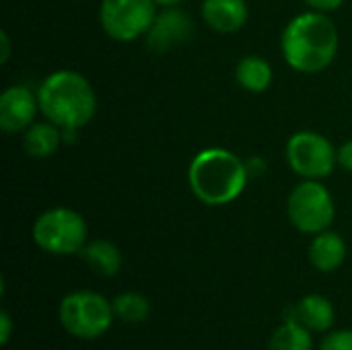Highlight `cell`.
<instances>
[{"label": "cell", "mask_w": 352, "mask_h": 350, "mask_svg": "<svg viewBox=\"0 0 352 350\" xmlns=\"http://www.w3.org/2000/svg\"><path fill=\"white\" fill-rule=\"evenodd\" d=\"M338 165L352 173V140H346L340 149H338Z\"/></svg>", "instance_id": "22"}, {"label": "cell", "mask_w": 352, "mask_h": 350, "mask_svg": "<svg viewBox=\"0 0 352 350\" xmlns=\"http://www.w3.org/2000/svg\"><path fill=\"white\" fill-rule=\"evenodd\" d=\"M33 243L52 256L80 254L89 243V225L85 217L68 206H54L43 210L31 229Z\"/></svg>", "instance_id": "4"}, {"label": "cell", "mask_w": 352, "mask_h": 350, "mask_svg": "<svg viewBox=\"0 0 352 350\" xmlns=\"http://www.w3.org/2000/svg\"><path fill=\"white\" fill-rule=\"evenodd\" d=\"M192 31H194L192 17L186 10H182L179 6H169V8H163L161 12H157L155 23L146 31L144 39L153 52L163 54V52H169L175 45L188 41L192 37Z\"/></svg>", "instance_id": "10"}, {"label": "cell", "mask_w": 352, "mask_h": 350, "mask_svg": "<svg viewBox=\"0 0 352 350\" xmlns=\"http://www.w3.org/2000/svg\"><path fill=\"white\" fill-rule=\"evenodd\" d=\"M155 17V0H101L99 4V25L103 33L120 43L144 37Z\"/></svg>", "instance_id": "8"}, {"label": "cell", "mask_w": 352, "mask_h": 350, "mask_svg": "<svg viewBox=\"0 0 352 350\" xmlns=\"http://www.w3.org/2000/svg\"><path fill=\"white\" fill-rule=\"evenodd\" d=\"M338 47L340 37L334 21L318 10H305L293 17L280 35L285 62L303 74H318L330 68Z\"/></svg>", "instance_id": "1"}, {"label": "cell", "mask_w": 352, "mask_h": 350, "mask_svg": "<svg viewBox=\"0 0 352 350\" xmlns=\"http://www.w3.org/2000/svg\"><path fill=\"white\" fill-rule=\"evenodd\" d=\"M155 2L161 8H169V6H179V2H184V0H155Z\"/></svg>", "instance_id": "24"}, {"label": "cell", "mask_w": 352, "mask_h": 350, "mask_svg": "<svg viewBox=\"0 0 352 350\" xmlns=\"http://www.w3.org/2000/svg\"><path fill=\"white\" fill-rule=\"evenodd\" d=\"M10 334H12V318L8 316L6 309H2V311H0V344H2V347L8 344Z\"/></svg>", "instance_id": "21"}, {"label": "cell", "mask_w": 352, "mask_h": 350, "mask_svg": "<svg viewBox=\"0 0 352 350\" xmlns=\"http://www.w3.org/2000/svg\"><path fill=\"white\" fill-rule=\"evenodd\" d=\"M62 142H64V130L52 124L50 120L33 122L23 132V149L33 159H47L56 155Z\"/></svg>", "instance_id": "14"}, {"label": "cell", "mask_w": 352, "mask_h": 350, "mask_svg": "<svg viewBox=\"0 0 352 350\" xmlns=\"http://www.w3.org/2000/svg\"><path fill=\"white\" fill-rule=\"evenodd\" d=\"M200 14L214 33L231 35L245 27L250 19V8L245 0H204L200 6Z\"/></svg>", "instance_id": "11"}, {"label": "cell", "mask_w": 352, "mask_h": 350, "mask_svg": "<svg viewBox=\"0 0 352 350\" xmlns=\"http://www.w3.org/2000/svg\"><path fill=\"white\" fill-rule=\"evenodd\" d=\"M62 328L78 340H97L113 324L116 314L111 301L95 291L68 293L58 307Z\"/></svg>", "instance_id": "5"}, {"label": "cell", "mask_w": 352, "mask_h": 350, "mask_svg": "<svg viewBox=\"0 0 352 350\" xmlns=\"http://www.w3.org/2000/svg\"><path fill=\"white\" fill-rule=\"evenodd\" d=\"M311 334L314 332L297 320H287L272 332L268 350H314Z\"/></svg>", "instance_id": "17"}, {"label": "cell", "mask_w": 352, "mask_h": 350, "mask_svg": "<svg viewBox=\"0 0 352 350\" xmlns=\"http://www.w3.org/2000/svg\"><path fill=\"white\" fill-rule=\"evenodd\" d=\"M320 350H352V330H334L324 340Z\"/></svg>", "instance_id": "19"}, {"label": "cell", "mask_w": 352, "mask_h": 350, "mask_svg": "<svg viewBox=\"0 0 352 350\" xmlns=\"http://www.w3.org/2000/svg\"><path fill=\"white\" fill-rule=\"evenodd\" d=\"M287 217L291 225L305 235H318L330 229L336 217L332 192L322 179H303L287 198Z\"/></svg>", "instance_id": "6"}, {"label": "cell", "mask_w": 352, "mask_h": 350, "mask_svg": "<svg viewBox=\"0 0 352 350\" xmlns=\"http://www.w3.org/2000/svg\"><path fill=\"white\" fill-rule=\"evenodd\" d=\"M113 314L120 322L124 324H142L148 316H151V301L142 295V293H136V291H126V293H120L113 301Z\"/></svg>", "instance_id": "18"}, {"label": "cell", "mask_w": 352, "mask_h": 350, "mask_svg": "<svg viewBox=\"0 0 352 350\" xmlns=\"http://www.w3.org/2000/svg\"><path fill=\"white\" fill-rule=\"evenodd\" d=\"M235 78L239 87L248 93H264L274 80V70L270 62L262 56H243L235 66Z\"/></svg>", "instance_id": "16"}, {"label": "cell", "mask_w": 352, "mask_h": 350, "mask_svg": "<svg viewBox=\"0 0 352 350\" xmlns=\"http://www.w3.org/2000/svg\"><path fill=\"white\" fill-rule=\"evenodd\" d=\"M293 316H295L293 320H297L311 332H328L336 322V311L332 301L318 293L305 295L293 307Z\"/></svg>", "instance_id": "13"}, {"label": "cell", "mask_w": 352, "mask_h": 350, "mask_svg": "<svg viewBox=\"0 0 352 350\" xmlns=\"http://www.w3.org/2000/svg\"><path fill=\"white\" fill-rule=\"evenodd\" d=\"M346 252L349 250L344 237L332 229H326L314 235V241L309 245V262L320 272H334L344 264Z\"/></svg>", "instance_id": "12"}, {"label": "cell", "mask_w": 352, "mask_h": 350, "mask_svg": "<svg viewBox=\"0 0 352 350\" xmlns=\"http://www.w3.org/2000/svg\"><path fill=\"white\" fill-rule=\"evenodd\" d=\"M303 2L309 6V10H318V12H332L344 4V0H303Z\"/></svg>", "instance_id": "20"}, {"label": "cell", "mask_w": 352, "mask_h": 350, "mask_svg": "<svg viewBox=\"0 0 352 350\" xmlns=\"http://www.w3.org/2000/svg\"><path fill=\"white\" fill-rule=\"evenodd\" d=\"M80 258L87 262V266L95 274L105 276V278L116 276L124 266V256H122L120 248L116 243H111L109 239H93V241H89L82 248Z\"/></svg>", "instance_id": "15"}, {"label": "cell", "mask_w": 352, "mask_h": 350, "mask_svg": "<svg viewBox=\"0 0 352 350\" xmlns=\"http://www.w3.org/2000/svg\"><path fill=\"white\" fill-rule=\"evenodd\" d=\"M39 111L37 91L27 85H10L0 93V128L6 134L25 132Z\"/></svg>", "instance_id": "9"}, {"label": "cell", "mask_w": 352, "mask_h": 350, "mask_svg": "<svg viewBox=\"0 0 352 350\" xmlns=\"http://www.w3.org/2000/svg\"><path fill=\"white\" fill-rule=\"evenodd\" d=\"M248 182V163L221 146L202 149L188 165L190 190L206 206H227L235 202L245 192Z\"/></svg>", "instance_id": "3"}, {"label": "cell", "mask_w": 352, "mask_h": 350, "mask_svg": "<svg viewBox=\"0 0 352 350\" xmlns=\"http://www.w3.org/2000/svg\"><path fill=\"white\" fill-rule=\"evenodd\" d=\"M285 157L291 171L301 179H324L338 165V149L316 130L295 132L287 140Z\"/></svg>", "instance_id": "7"}, {"label": "cell", "mask_w": 352, "mask_h": 350, "mask_svg": "<svg viewBox=\"0 0 352 350\" xmlns=\"http://www.w3.org/2000/svg\"><path fill=\"white\" fill-rule=\"evenodd\" d=\"M39 111L64 132H76L91 124L97 113V93L87 76L60 68L50 72L37 87Z\"/></svg>", "instance_id": "2"}, {"label": "cell", "mask_w": 352, "mask_h": 350, "mask_svg": "<svg viewBox=\"0 0 352 350\" xmlns=\"http://www.w3.org/2000/svg\"><path fill=\"white\" fill-rule=\"evenodd\" d=\"M8 58H10V37L6 31H2L0 33V62L6 64Z\"/></svg>", "instance_id": "23"}]
</instances>
